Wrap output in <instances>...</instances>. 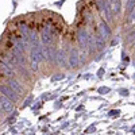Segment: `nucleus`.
I'll return each mask as SVG.
<instances>
[{
	"label": "nucleus",
	"mask_w": 135,
	"mask_h": 135,
	"mask_svg": "<svg viewBox=\"0 0 135 135\" xmlns=\"http://www.w3.org/2000/svg\"><path fill=\"white\" fill-rule=\"evenodd\" d=\"M43 58V49L42 46L39 47H32L30 53V68L32 72H37L39 68V62Z\"/></svg>",
	"instance_id": "nucleus-1"
},
{
	"label": "nucleus",
	"mask_w": 135,
	"mask_h": 135,
	"mask_svg": "<svg viewBox=\"0 0 135 135\" xmlns=\"http://www.w3.org/2000/svg\"><path fill=\"white\" fill-rule=\"evenodd\" d=\"M96 7L99 9V12L101 14L107 22H112V9H111V6L108 3V0H96Z\"/></svg>",
	"instance_id": "nucleus-2"
},
{
	"label": "nucleus",
	"mask_w": 135,
	"mask_h": 135,
	"mask_svg": "<svg viewBox=\"0 0 135 135\" xmlns=\"http://www.w3.org/2000/svg\"><path fill=\"white\" fill-rule=\"evenodd\" d=\"M88 39H89V34L86 32V30L78 28L77 30V42L80 45L81 51H88Z\"/></svg>",
	"instance_id": "nucleus-3"
},
{
	"label": "nucleus",
	"mask_w": 135,
	"mask_h": 135,
	"mask_svg": "<svg viewBox=\"0 0 135 135\" xmlns=\"http://www.w3.org/2000/svg\"><path fill=\"white\" fill-rule=\"evenodd\" d=\"M53 34H54V30H51L50 26H45L43 27L42 34H41V41H42L43 46H50V45H51V42H53Z\"/></svg>",
	"instance_id": "nucleus-4"
},
{
	"label": "nucleus",
	"mask_w": 135,
	"mask_h": 135,
	"mask_svg": "<svg viewBox=\"0 0 135 135\" xmlns=\"http://www.w3.org/2000/svg\"><path fill=\"white\" fill-rule=\"evenodd\" d=\"M68 62H69L70 68H77L80 65V53L77 51L76 47H72L69 50V55H68Z\"/></svg>",
	"instance_id": "nucleus-5"
},
{
	"label": "nucleus",
	"mask_w": 135,
	"mask_h": 135,
	"mask_svg": "<svg viewBox=\"0 0 135 135\" xmlns=\"http://www.w3.org/2000/svg\"><path fill=\"white\" fill-rule=\"evenodd\" d=\"M0 92H2V95H4L6 97H8L9 100H12V101L18 100L16 92L11 86H8V85H0Z\"/></svg>",
	"instance_id": "nucleus-6"
},
{
	"label": "nucleus",
	"mask_w": 135,
	"mask_h": 135,
	"mask_svg": "<svg viewBox=\"0 0 135 135\" xmlns=\"http://www.w3.org/2000/svg\"><path fill=\"white\" fill-rule=\"evenodd\" d=\"M97 31L100 32V35L103 37L105 41L111 37V28H109L108 23H105L104 20H101L100 23H99V30H97Z\"/></svg>",
	"instance_id": "nucleus-7"
},
{
	"label": "nucleus",
	"mask_w": 135,
	"mask_h": 135,
	"mask_svg": "<svg viewBox=\"0 0 135 135\" xmlns=\"http://www.w3.org/2000/svg\"><path fill=\"white\" fill-rule=\"evenodd\" d=\"M19 31H20L22 39H23L26 43H28V42H30V35H31V32H30V30H28L27 25L20 23V25H19Z\"/></svg>",
	"instance_id": "nucleus-8"
},
{
	"label": "nucleus",
	"mask_w": 135,
	"mask_h": 135,
	"mask_svg": "<svg viewBox=\"0 0 135 135\" xmlns=\"http://www.w3.org/2000/svg\"><path fill=\"white\" fill-rule=\"evenodd\" d=\"M0 104H2L3 109L7 111V112H11L14 109V105H12V100H9L8 97H6L4 95L0 96Z\"/></svg>",
	"instance_id": "nucleus-9"
},
{
	"label": "nucleus",
	"mask_w": 135,
	"mask_h": 135,
	"mask_svg": "<svg viewBox=\"0 0 135 135\" xmlns=\"http://www.w3.org/2000/svg\"><path fill=\"white\" fill-rule=\"evenodd\" d=\"M108 3L111 6V9L114 14H120V9H122V0H108Z\"/></svg>",
	"instance_id": "nucleus-10"
},
{
	"label": "nucleus",
	"mask_w": 135,
	"mask_h": 135,
	"mask_svg": "<svg viewBox=\"0 0 135 135\" xmlns=\"http://www.w3.org/2000/svg\"><path fill=\"white\" fill-rule=\"evenodd\" d=\"M8 86H11V88H12L14 89V91L16 92V93H23L25 92V89H23V86H22L16 80H12V78H9V80H8Z\"/></svg>",
	"instance_id": "nucleus-11"
},
{
	"label": "nucleus",
	"mask_w": 135,
	"mask_h": 135,
	"mask_svg": "<svg viewBox=\"0 0 135 135\" xmlns=\"http://www.w3.org/2000/svg\"><path fill=\"white\" fill-rule=\"evenodd\" d=\"M57 62H58L60 66H66L68 58H66V51L64 49H61V50L57 51Z\"/></svg>",
	"instance_id": "nucleus-12"
},
{
	"label": "nucleus",
	"mask_w": 135,
	"mask_h": 135,
	"mask_svg": "<svg viewBox=\"0 0 135 135\" xmlns=\"http://www.w3.org/2000/svg\"><path fill=\"white\" fill-rule=\"evenodd\" d=\"M134 9H135V0H127V6H126V15H130Z\"/></svg>",
	"instance_id": "nucleus-13"
},
{
	"label": "nucleus",
	"mask_w": 135,
	"mask_h": 135,
	"mask_svg": "<svg viewBox=\"0 0 135 135\" xmlns=\"http://www.w3.org/2000/svg\"><path fill=\"white\" fill-rule=\"evenodd\" d=\"M127 42H131V43H134L135 42V30L134 31H131L128 35H127Z\"/></svg>",
	"instance_id": "nucleus-14"
},
{
	"label": "nucleus",
	"mask_w": 135,
	"mask_h": 135,
	"mask_svg": "<svg viewBox=\"0 0 135 135\" xmlns=\"http://www.w3.org/2000/svg\"><path fill=\"white\" fill-rule=\"evenodd\" d=\"M132 49H134V50H135V42H134V43H132Z\"/></svg>",
	"instance_id": "nucleus-15"
}]
</instances>
